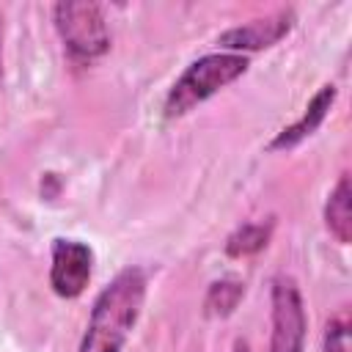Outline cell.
Instances as JSON below:
<instances>
[{
    "label": "cell",
    "mask_w": 352,
    "mask_h": 352,
    "mask_svg": "<svg viewBox=\"0 0 352 352\" xmlns=\"http://www.w3.org/2000/svg\"><path fill=\"white\" fill-rule=\"evenodd\" d=\"M324 226L341 245H346L352 239V187H349V173H341V179L336 182V187L327 195Z\"/></svg>",
    "instance_id": "ba28073f"
},
{
    "label": "cell",
    "mask_w": 352,
    "mask_h": 352,
    "mask_svg": "<svg viewBox=\"0 0 352 352\" xmlns=\"http://www.w3.org/2000/svg\"><path fill=\"white\" fill-rule=\"evenodd\" d=\"M0 72H3V66H0Z\"/></svg>",
    "instance_id": "4fadbf2b"
},
{
    "label": "cell",
    "mask_w": 352,
    "mask_h": 352,
    "mask_svg": "<svg viewBox=\"0 0 352 352\" xmlns=\"http://www.w3.org/2000/svg\"><path fill=\"white\" fill-rule=\"evenodd\" d=\"M270 302H272L270 352H302L308 319L297 280L292 275H275L270 283Z\"/></svg>",
    "instance_id": "277c9868"
},
{
    "label": "cell",
    "mask_w": 352,
    "mask_h": 352,
    "mask_svg": "<svg viewBox=\"0 0 352 352\" xmlns=\"http://www.w3.org/2000/svg\"><path fill=\"white\" fill-rule=\"evenodd\" d=\"M324 352H352L349 344V322L344 316H336L324 327Z\"/></svg>",
    "instance_id": "8fae6325"
},
{
    "label": "cell",
    "mask_w": 352,
    "mask_h": 352,
    "mask_svg": "<svg viewBox=\"0 0 352 352\" xmlns=\"http://www.w3.org/2000/svg\"><path fill=\"white\" fill-rule=\"evenodd\" d=\"M297 16L292 8H280V11H272L267 16H258V19H250L245 25H236V28H228L217 36V44L226 50V52H236V55H245V52H256V50H267L272 44H278L283 36L292 33Z\"/></svg>",
    "instance_id": "8992f818"
},
{
    "label": "cell",
    "mask_w": 352,
    "mask_h": 352,
    "mask_svg": "<svg viewBox=\"0 0 352 352\" xmlns=\"http://www.w3.org/2000/svg\"><path fill=\"white\" fill-rule=\"evenodd\" d=\"M248 66H250V58L248 55H236V52L201 55L170 85V91L165 96V116L168 118H179V116L190 113L195 104L206 102L220 88H226L228 82L242 77L248 72Z\"/></svg>",
    "instance_id": "7a4b0ae2"
},
{
    "label": "cell",
    "mask_w": 352,
    "mask_h": 352,
    "mask_svg": "<svg viewBox=\"0 0 352 352\" xmlns=\"http://www.w3.org/2000/svg\"><path fill=\"white\" fill-rule=\"evenodd\" d=\"M52 22L63 47L77 60H94L110 50V33L99 3H88V0L55 3Z\"/></svg>",
    "instance_id": "3957f363"
},
{
    "label": "cell",
    "mask_w": 352,
    "mask_h": 352,
    "mask_svg": "<svg viewBox=\"0 0 352 352\" xmlns=\"http://www.w3.org/2000/svg\"><path fill=\"white\" fill-rule=\"evenodd\" d=\"M94 272V250L80 239L58 236L52 242V264H50V286L58 297L74 300L85 292Z\"/></svg>",
    "instance_id": "5b68a950"
},
{
    "label": "cell",
    "mask_w": 352,
    "mask_h": 352,
    "mask_svg": "<svg viewBox=\"0 0 352 352\" xmlns=\"http://www.w3.org/2000/svg\"><path fill=\"white\" fill-rule=\"evenodd\" d=\"M336 96H338V91H336V85H322L314 96H311V102L305 104V110H302V116L294 121V124H289V126H283L275 138H272V143H270V151H283V148H294L297 143H302L305 138H311L322 124H324V118H327V113H330V107H333V102H336Z\"/></svg>",
    "instance_id": "52a82bcc"
},
{
    "label": "cell",
    "mask_w": 352,
    "mask_h": 352,
    "mask_svg": "<svg viewBox=\"0 0 352 352\" xmlns=\"http://www.w3.org/2000/svg\"><path fill=\"white\" fill-rule=\"evenodd\" d=\"M146 275L140 267L121 270L94 300L85 336L77 352H121L140 319Z\"/></svg>",
    "instance_id": "6da1fadb"
},
{
    "label": "cell",
    "mask_w": 352,
    "mask_h": 352,
    "mask_svg": "<svg viewBox=\"0 0 352 352\" xmlns=\"http://www.w3.org/2000/svg\"><path fill=\"white\" fill-rule=\"evenodd\" d=\"M60 176L58 173H44V179H41V195L44 198H55L58 192H60Z\"/></svg>",
    "instance_id": "7c38bea8"
},
{
    "label": "cell",
    "mask_w": 352,
    "mask_h": 352,
    "mask_svg": "<svg viewBox=\"0 0 352 352\" xmlns=\"http://www.w3.org/2000/svg\"><path fill=\"white\" fill-rule=\"evenodd\" d=\"M245 297V283L236 278H223L209 283L206 297H204V314L212 319H226L236 311L239 300Z\"/></svg>",
    "instance_id": "30bf717a"
},
{
    "label": "cell",
    "mask_w": 352,
    "mask_h": 352,
    "mask_svg": "<svg viewBox=\"0 0 352 352\" xmlns=\"http://www.w3.org/2000/svg\"><path fill=\"white\" fill-rule=\"evenodd\" d=\"M272 228H275V217L256 220V223H242L236 231L228 234L226 253L231 258H242V256H253V253L264 250L270 236H272Z\"/></svg>",
    "instance_id": "9c48e42d"
}]
</instances>
